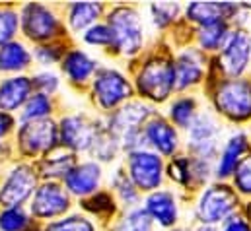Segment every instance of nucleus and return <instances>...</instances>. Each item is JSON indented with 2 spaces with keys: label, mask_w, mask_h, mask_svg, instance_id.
Here are the masks:
<instances>
[{
  "label": "nucleus",
  "mask_w": 251,
  "mask_h": 231,
  "mask_svg": "<svg viewBox=\"0 0 251 231\" xmlns=\"http://www.w3.org/2000/svg\"><path fill=\"white\" fill-rule=\"evenodd\" d=\"M146 115H148V109H146V107H142V105H138V103H132V105L121 109V111L115 115V118H113V128H115L119 134L128 136V134H132V132L138 130V124L142 122V118Z\"/></svg>",
  "instance_id": "aec40b11"
},
{
  "label": "nucleus",
  "mask_w": 251,
  "mask_h": 231,
  "mask_svg": "<svg viewBox=\"0 0 251 231\" xmlns=\"http://www.w3.org/2000/svg\"><path fill=\"white\" fill-rule=\"evenodd\" d=\"M57 142V128L51 120H31L20 130V146L27 154L51 150Z\"/></svg>",
  "instance_id": "0eeeda50"
},
{
  "label": "nucleus",
  "mask_w": 251,
  "mask_h": 231,
  "mask_svg": "<svg viewBox=\"0 0 251 231\" xmlns=\"http://www.w3.org/2000/svg\"><path fill=\"white\" fill-rule=\"evenodd\" d=\"M86 208L96 212V214H101V212H113V202L107 194H98L94 196L92 200L86 202Z\"/></svg>",
  "instance_id": "e433bc0d"
},
{
  "label": "nucleus",
  "mask_w": 251,
  "mask_h": 231,
  "mask_svg": "<svg viewBox=\"0 0 251 231\" xmlns=\"http://www.w3.org/2000/svg\"><path fill=\"white\" fill-rule=\"evenodd\" d=\"M22 18H24V29L31 39H37V41L49 39L57 29V20L45 6L29 4L25 6Z\"/></svg>",
  "instance_id": "9d476101"
},
{
  "label": "nucleus",
  "mask_w": 251,
  "mask_h": 231,
  "mask_svg": "<svg viewBox=\"0 0 251 231\" xmlns=\"http://www.w3.org/2000/svg\"><path fill=\"white\" fill-rule=\"evenodd\" d=\"M238 8L234 4H218V2H195L187 8V16L191 20L208 25L214 22H222V18H228Z\"/></svg>",
  "instance_id": "2eb2a0df"
},
{
  "label": "nucleus",
  "mask_w": 251,
  "mask_h": 231,
  "mask_svg": "<svg viewBox=\"0 0 251 231\" xmlns=\"http://www.w3.org/2000/svg\"><path fill=\"white\" fill-rule=\"evenodd\" d=\"M63 142L74 150H86L96 140V128L84 116H68L61 126Z\"/></svg>",
  "instance_id": "f8f14e48"
},
{
  "label": "nucleus",
  "mask_w": 251,
  "mask_h": 231,
  "mask_svg": "<svg viewBox=\"0 0 251 231\" xmlns=\"http://www.w3.org/2000/svg\"><path fill=\"white\" fill-rule=\"evenodd\" d=\"M152 14H154V20L156 23L160 25H166L168 22H172L177 14V4H154L152 6Z\"/></svg>",
  "instance_id": "f704fd0d"
},
{
  "label": "nucleus",
  "mask_w": 251,
  "mask_h": 231,
  "mask_svg": "<svg viewBox=\"0 0 251 231\" xmlns=\"http://www.w3.org/2000/svg\"><path fill=\"white\" fill-rule=\"evenodd\" d=\"M94 93L101 107L111 109L130 95V86L125 78L115 70H103L94 82Z\"/></svg>",
  "instance_id": "423d86ee"
},
{
  "label": "nucleus",
  "mask_w": 251,
  "mask_h": 231,
  "mask_svg": "<svg viewBox=\"0 0 251 231\" xmlns=\"http://www.w3.org/2000/svg\"><path fill=\"white\" fill-rule=\"evenodd\" d=\"M146 136L162 154H174V150L177 148V136L174 128L162 118H156L146 126Z\"/></svg>",
  "instance_id": "f3484780"
},
{
  "label": "nucleus",
  "mask_w": 251,
  "mask_h": 231,
  "mask_svg": "<svg viewBox=\"0 0 251 231\" xmlns=\"http://www.w3.org/2000/svg\"><path fill=\"white\" fill-rule=\"evenodd\" d=\"M170 177L179 181V183H185L189 179V163L185 160H176L172 165H170Z\"/></svg>",
  "instance_id": "58836bf2"
},
{
  "label": "nucleus",
  "mask_w": 251,
  "mask_h": 231,
  "mask_svg": "<svg viewBox=\"0 0 251 231\" xmlns=\"http://www.w3.org/2000/svg\"><path fill=\"white\" fill-rule=\"evenodd\" d=\"M94 68H96L94 60H90V58L86 57L84 53H80V51L70 53V55L66 57V60H64V70H66V74H68L74 82L86 80V78L94 72Z\"/></svg>",
  "instance_id": "5701e85b"
},
{
  "label": "nucleus",
  "mask_w": 251,
  "mask_h": 231,
  "mask_svg": "<svg viewBox=\"0 0 251 231\" xmlns=\"http://www.w3.org/2000/svg\"><path fill=\"white\" fill-rule=\"evenodd\" d=\"M84 39L88 43H92V45H111L113 43V33L105 25H96V27L88 29V33H86Z\"/></svg>",
  "instance_id": "72a5a7b5"
},
{
  "label": "nucleus",
  "mask_w": 251,
  "mask_h": 231,
  "mask_svg": "<svg viewBox=\"0 0 251 231\" xmlns=\"http://www.w3.org/2000/svg\"><path fill=\"white\" fill-rule=\"evenodd\" d=\"M193 109L195 101L193 99H179L172 105V118L179 126H191L193 122Z\"/></svg>",
  "instance_id": "c85d7f7f"
},
{
  "label": "nucleus",
  "mask_w": 251,
  "mask_h": 231,
  "mask_svg": "<svg viewBox=\"0 0 251 231\" xmlns=\"http://www.w3.org/2000/svg\"><path fill=\"white\" fill-rule=\"evenodd\" d=\"M148 212L154 216V220H158L162 226H174L176 218H177V208H176V200L170 192H156L148 198Z\"/></svg>",
  "instance_id": "a211bd4d"
},
{
  "label": "nucleus",
  "mask_w": 251,
  "mask_h": 231,
  "mask_svg": "<svg viewBox=\"0 0 251 231\" xmlns=\"http://www.w3.org/2000/svg\"><path fill=\"white\" fill-rule=\"evenodd\" d=\"M109 29L113 33V43L121 49V53L132 55L142 45V27L138 16L130 8H117L109 16Z\"/></svg>",
  "instance_id": "f03ea898"
},
{
  "label": "nucleus",
  "mask_w": 251,
  "mask_h": 231,
  "mask_svg": "<svg viewBox=\"0 0 251 231\" xmlns=\"http://www.w3.org/2000/svg\"><path fill=\"white\" fill-rule=\"evenodd\" d=\"M224 231H251V228L244 220H232V222L224 228Z\"/></svg>",
  "instance_id": "a19ab883"
},
{
  "label": "nucleus",
  "mask_w": 251,
  "mask_h": 231,
  "mask_svg": "<svg viewBox=\"0 0 251 231\" xmlns=\"http://www.w3.org/2000/svg\"><path fill=\"white\" fill-rule=\"evenodd\" d=\"M100 183V167L96 163H82L66 175V186L74 194H88Z\"/></svg>",
  "instance_id": "dca6fc26"
},
{
  "label": "nucleus",
  "mask_w": 251,
  "mask_h": 231,
  "mask_svg": "<svg viewBox=\"0 0 251 231\" xmlns=\"http://www.w3.org/2000/svg\"><path fill=\"white\" fill-rule=\"evenodd\" d=\"M199 231H216L214 228H210V226H204V228H201Z\"/></svg>",
  "instance_id": "c03bdc74"
},
{
  "label": "nucleus",
  "mask_w": 251,
  "mask_h": 231,
  "mask_svg": "<svg viewBox=\"0 0 251 231\" xmlns=\"http://www.w3.org/2000/svg\"><path fill=\"white\" fill-rule=\"evenodd\" d=\"M33 186H35V175L31 171V167L20 165L4 183V186L0 190V204H4L8 208L22 204L33 192Z\"/></svg>",
  "instance_id": "6e6552de"
},
{
  "label": "nucleus",
  "mask_w": 251,
  "mask_h": 231,
  "mask_svg": "<svg viewBox=\"0 0 251 231\" xmlns=\"http://www.w3.org/2000/svg\"><path fill=\"white\" fill-rule=\"evenodd\" d=\"M238 200L236 194L232 192V188L224 186V185H216L204 190V194L201 196L197 214L199 220L202 224H216L220 220H224L234 208H236Z\"/></svg>",
  "instance_id": "20e7f679"
},
{
  "label": "nucleus",
  "mask_w": 251,
  "mask_h": 231,
  "mask_svg": "<svg viewBox=\"0 0 251 231\" xmlns=\"http://www.w3.org/2000/svg\"><path fill=\"white\" fill-rule=\"evenodd\" d=\"M29 64V53L20 43L0 47V70H20Z\"/></svg>",
  "instance_id": "4be33fe9"
},
{
  "label": "nucleus",
  "mask_w": 251,
  "mask_h": 231,
  "mask_svg": "<svg viewBox=\"0 0 251 231\" xmlns=\"http://www.w3.org/2000/svg\"><path fill=\"white\" fill-rule=\"evenodd\" d=\"M177 231H181V230H177Z\"/></svg>",
  "instance_id": "49530a36"
},
{
  "label": "nucleus",
  "mask_w": 251,
  "mask_h": 231,
  "mask_svg": "<svg viewBox=\"0 0 251 231\" xmlns=\"http://www.w3.org/2000/svg\"><path fill=\"white\" fill-rule=\"evenodd\" d=\"M236 186L242 192H251V156L244 158L236 167Z\"/></svg>",
  "instance_id": "2f4dec72"
},
{
  "label": "nucleus",
  "mask_w": 251,
  "mask_h": 231,
  "mask_svg": "<svg viewBox=\"0 0 251 231\" xmlns=\"http://www.w3.org/2000/svg\"><path fill=\"white\" fill-rule=\"evenodd\" d=\"M228 37V27L224 22H214V23H208V25H202L201 29V35H199V41L204 49L208 51H214L218 49Z\"/></svg>",
  "instance_id": "393cba45"
},
{
  "label": "nucleus",
  "mask_w": 251,
  "mask_h": 231,
  "mask_svg": "<svg viewBox=\"0 0 251 231\" xmlns=\"http://www.w3.org/2000/svg\"><path fill=\"white\" fill-rule=\"evenodd\" d=\"M119 231H150V216L144 210H134L126 216Z\"/></svg>",
  "instance_id": "c756f323"
},
{
  "label": "nucleus",
  "mask_w": 251,
  "mask_h": 231,
  "mask_svg": "<svg viewBox=\"0 0 251 231\" xmlns=\"http://www.w3.org/2000/svg\"><path fill=\"white\" fill-rule=\"evenodd\" d=\"M250 37L244 31H236L226 39L224 51H222V64L228 74L238 76L246 70L250 62Z\"/></svg>",
  "instance_id": "1a4fd4ad"
},
{
  "label": "nucleus",
  "mask_w": 251,
  "mask_h": 231,
  "mask_svg": "<svg viewBox=\"0 0 251 231\" xmlns=\"http://www.w3.org/2000/svg\"><path fill=\"white\" fill-rule=\"evenodd\" d=\"M51 109V103L49 99L39 93V95H33L27 105H25V111H24V118L25 120H41V116H45Z\"/></svg>",
  "instance_id": "bb28decb"
},
{
  "label": "nucleus",
  "mask_w": 251,
  "mask_h": 231,
  "mask_svg": "<svg viewBox=\"0 0 251 231\" xmlns=\"http://www.w3.org/2000/svg\"><path fill=\"white\" fill-rule=\"evenodd\" d=\"M176 86V64L166 58H152L138 74V90L142 95L162 101Z\"/></svg>",
  "instance_id": "f257e3e1"
},
{
  "label": "nucleus",
  "mask_w": 251,
  "mask_h": 231,
  "mask_svg": "<svg viewBox=\"0 0 251 231\" xmlns=\"http://www.w3.org/2000/svg\"><path fill=\"white\" fill-rule=\"evenodd\" d=\"M218 109L230 118L244 120L251 116V84L246 80H228L216 93Z\"/></svg>",
  "instance_id": "7ed1b4c3"
},
{
  "label": "nucleus",
  "mask_w": 251,
  "mask_h": 231,
  "mask_svg": "<svg viewBox=\"0 0 251 231\" xmlns=\"http://www.w3.org/2000/svg\"><path fill=\"white\" fill-rule=\"evenodd\" d=\"M12 126V118L6 115V113H0V136H4Z\"/></svg>",
  "instance_id": "37998d69"
},
{
  "label": "nucleus",
  "mask_w": 251,
  "mask_h": 231,
  "mask_svg": "<svg viewBox=\"0 0 251 231\" xmlns=\"http://www.w3.org/2000/svg\"><path fill=\"white\" fill-rule=\"evenodd\" d=\"M94 148H96V152L101 156V160H111V156L115 154V144L111 142L109 136H98V134H96Z\"/></svg>",
  "instance_id": "4c0bfd02"
},
{
  "label": "nucleus",
  "mask_w": 251,
  "mask_h": 231,
  "mask_svg": "<svg viewBox=\"0 0 251 231\" xmlns=\"http://www.w3.org/2000/svg\"><path fill=\"white\" fill-rule=\"evenodd\" d=\"M100 12H101V6L100 4H94V2H78L70 10V23H72L74 29H84L92 22H96V18L100 16Z\"/></svg>",
  "instance_id": "b1692460"
},
{
  "label": "nucleus",
  "mask_w": 251,
  "mask_h": 231,
  "mask_svg": "<svg viewBox=\"0 0 251 231\" xmlns=\"http://www.w3.org/2000/svg\"><path fill=\"white\" fill-rule=\"evenodd\" d=\"M57 78L53 76V74H39L37 78H35V86L37 88H41L45 93H51V92H55L57 90Z\"/></svg>",
  "instance_id": "ea45409f"
},
{
  "label": "nucleus",
  "mask_w": 251,
  "mask_h": 231,
  "mask_svg": "<svg viewBox=\"0 0 251 231\" xmlns=\"http://www.w3.org/2000/svg\"><path fill=\"white\" fill-rule=\"evenodd\" d=\"M37 57H39L43 62H45V64H47V62L57 60V58H59V55H57L53 49H45V47H43V49H39V51H37Z\"/></svg>",
  "instance_id": "79ce46f5"
},
{
  "label": "nucleus",
  "mask_w": 251,
  "mask_h": 231,
  "mask_svg": "<svg viewBox=\"0 0 251 231\" xmlns=\"http://www.w3.org/2000/svg\"><path fill=\"white\" fill-rule=\"evenodd\" d=\"M18 27V16L12 10H0V45L6 43Z\"/></svg>",
  "instance_id": "7c9ffc66"
},
{
  "label": "nucleus",
  "mask_w": 251,
  "mask_h": 231,
  "mask_svg": "<svg viewBox=\"0 0 251 231\" xmlns=\"http://www.w3.org/2000/svg\"><path fill=\"white\" fill-rule=\"evenodd\" d=\"M128 171H130V179L136 183L138 188L152 190L162 181V162L158 156L138 150L130 154Z\"/></svg>",
  "instance_id": "39448f33"
},
{
  "label": "nucleus",
  "mask_w": 251,
  "mask_h": 231,
  "mask_svg": "<svg viewBox=\"0 0 251 231\" xmlns=\"http://www.w3.org/2000/svg\"><path fill=\"white\" fill-rule=\"evenodd\" d=\"M250 8H251V4H250Z\"/></svg>",
  "instance_id": "a18cd8bd"
},
{
  "label": "nucleus",
  "mask_w": 251,
  "mask_h": 231,
  "mask_svg": "<svg viewBox=\"0 0 251 231\" xmlns=\"http://www.w3.org/2000/svg\"><path fill=\"white\" fill-rule=\"evenodd\" d=\"M68 208V196L59 185H43L33 198L31 210L39 218H53Z\"/></svg>",
  "instance_id": "9b49d317"
},
{
  "label": "nucleus",
  "mask_w": 251,
  "mask_h": 231,
  "mask_svg": "<svg viewBox=\"0 0 251 231\" xmlns=\"http://www.w3.org/2000/svg\"><path fill=\"white\" fill-rule=\"evenodd\" d=\"M246 146H248V142H246V136L244 134H238V136H234L228 142V146L224 148V154L220 156V163H218V175L220 177L230 175L238 167V163L242 162L240 156L244 154Z\"/></svg>",
  "instance_id": "412c9836"
},
{
  "label": "nucleus",
  "mask_w": 251,
  "mask_h": 231,
  "mask_svg": "<svg viewBox=\"0 0 251 231\" xmlns=\"http://www.w3.org/2000/svg\"><path fill=\"white\" fill-rule=\"evenodd\" d=\"M29 90H31V82L24 76L10 78V80L2 82V86H0V107L4 111L18 109L27 99Z\"/></svg>",
  "instance_id": "4468645a"
},
{
  "label": "nucleus",
  "mask_w": 251,
  "mask_h": 231,
  "mask_svg": "<svg viewBox=\"0 0 251 231\" xmlns=\"http://www.w3.org/2000/svg\"><path fill=\"white\" fill-rule=\"evenodd\" d=\"M115 186L119 188V194L123 196V200H126V202L136 200V190H134L132 183L126 179V175H123V171H119V175L115 177Z\"/></svg>",
  "instance_id": "c9c22d12"
},
{
  "label": "nucleus",
  "mask_w": 251,
  "mask_h": 231,
  "mask_svg": "<svg viewBox=\"0 0 251 231\" xmlns=\"http://www.w3.org/2000/svg\"><path fill=\"white\" fill-rule=\"evenodd\" d=\"M47 231H94L92 224L82 220V218H68L63 222H57V224H51Z\"/></svg>",
  "instance_id": "473e14b6"
},
{
  "label": "nucleus",
  "mask_w": 251,
  "mask_h": 231,
  "mask_svg": "<svg viewBox=\"0 0 251 231\" xmlns=\"http://www.w3.org/2000/svg\"><path fill=\"white\" fill-rule=\"evenodd\" d=\"M202 74L201 60L195 53H183L176 62V88H187L199 82Z\"/></svg>",
  "instance_id": "6ab92c4d"
},
{
  "label": "nucleus",
  "mask_w": 251,
  "mask_h": 231,
  "mask_svg": "<svg viewBox=\"0 0 251 231\" xmlns=\"http://www.w3.org/2000/svg\"><path fill=\"white\" fill-rule=\"evenodd\" d=\"M216 124L204 115H199L191 122V150L208 158L216 150Z\"/></svg>",
  "instance_id": "ddd939ff"
},
{
  "label": "nucleus",
  "mask_w": 251,
  "mask_h": 231,
  "mask_svg": "<svg viewBox=\"0 0 251 231\" xmlns=\"http://www.w3.org/2000/svg\"><path fill=\"white\" fill-rule=\"evenodd\" d=\"M27 224L25 214L18 208H8L6 212L0 214V230L2 231H22Z\"/></svg>",
  "instance_id": "cd10ccee"
},
{
  "label": "nucleus",
  "mask_w": 251,
  "mask_h": 231,
  "mask_svg": "<svg viewBox=\"0 0 251 231\" xmlns=\"http://www.w3.org/2000/svg\"><path fill=\"white\" fill-rule=\"evenodd\" d=\"M74 158L72 156H59V158H49L41 163V171L45 177H66L74 167Z\"/></svg>",
  "instance_id": "a878e982"
}]
</instances>
